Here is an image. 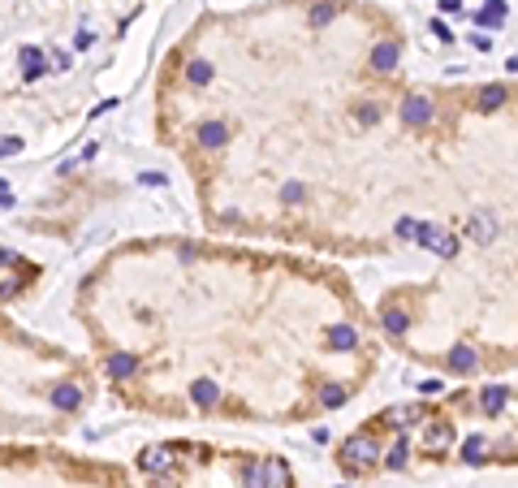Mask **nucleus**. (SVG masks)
<instances>
[{
    "label": "nucleus",
    "instance_id": "2eb2a0df",
    "mask_svg": "<svg viewBox=\"0 0 518 488\" xmlns=\"http://www.w3.org/2000/svg\"><path fill=\"white\" fill-rule=\"evenodd\" d=\"M190 398H194V406H216L221 402V385L199 381V385H190Z\"/></svg>",
    "mask_w": 518,
    "mask_h": 488
},
{
    "label": "nucleus",
    "instance_id": "4be33fe9",
    "mask_svg": "<svg viewBox=\"0 0 518 488\" xmlns=\"http://www.w3.org/2000/svg\"><path fill=\"white\" fill-rule=\"evenodd\" d=\"M109 372L117 376V381H121V376H134V354H113L109 359Z\"/></svg>",
    "mask_w": 518,
    "mask_h": 488
},
{
    "label": "nucleus",
    "instance_id": "423d86ee",
    "mask_svg": "<svg viewBox=\"0 0 518 488\" xmlns=\"http://www.w3.org/2000/svg\"><path fill=\"white\" fill-rule=\"evenodd\" d=\"M466 238L480 242V246H488V242L497 238V221H492V212H475L471 221H466Z\"/></svg>",
    "mask_w": 518,
    "mask_h": 488
},
{
    "label": "nucleus",
    "instance_id": "6ab92c4d",
    "mask_svg": "<svg viewBox=\"0 0 518 488\" xmlns=\"http://www.w3.org/2000/svg\"><path fill=\"white\" fill-rule=\"evenodd\" d=\"M333 18H337V5H333V0H320V5L311 9V26H329Z\"/></svg>",
    "mask_w": 518,
    "mask_h": 488
},
{
    "label": "nucleus",
    "instance_id": "2f4dec72",
    "mask_svg": "<svg viewBox=\"0 0 518 488\" xmlns=\"http://www.w3.org/2000/svg\"><path fill=\"white\" fill-rule=\"evenodd\" d=\"M432 35H436L441 43H449V26H445V22H432Z\"/></svg>",
    "mask_w": 518,
    "mask_h": 488
},
{
    "label": "nucleus",
    "instance_id": "473e14b6",
    "mask_svg": "<svg viewBox=\"0 0 518 488\" xmlns=\"http://www.w3.org/2000/svg\"><path fill=\"white\" fill-rule=\"evenodd\" d=\"M341 488H346V484H341Z\"/></svg>",
    "mask_w": 518,
    "mask_h": 488
},
{
    "label": "nucleus",
    "instance_id": "4468645a",
    "mask_svg": "<svg viewBox=\"0 0 518 488\" xmlns=\"http://www.w3.org/2000/svg\"><path fill=\"white\" fill-rule=\"evenodd\" d=\"M505 18H509L505 0H488V9H484V13H475V22H480V26H492V31H497V26H505Z\"/></svg>",
    "mask_w": 518,
    "mask_h": 488
},
{
    "label": "nucleus",
    "instance_id": "c756f323",
    "mask_svg": "<svg viewBox=\"0 0 518 488\" xmlns=\"http://www.w3.org/2000/svg\"><path fill=\"white\" fill-rule=\"evenodd\" d=\"M441 389H445V385H441V381H419V394H432V398H436V394H441Z\"/></svg>",
    "mask_w": 518,
    "mask_h": 488
},
{
    "label": "nucleus",
    "instance_id": "bb28decb",
    "mask_svg": "<svg viewBox=\"0 0 518 488\" xmlns=\"http://www.w3.org/2000/svg\"><path fill=\"white\" fill-rule=\"evenodd\" d=\"M354 117H358L363 126H376V121H380V108H376V104H363V108H358Z\"/></svg>",
    "mask_w": 518,
    "mask_h": 488
},
{
    "label": "nucleus",
    "instance_id": "393cba45",
    "mask_svg": "<svg viewBox=\"0 0 518 488\" xmlns=\"http://www.w3.org/2000/svg\"><path fill=\"white\" fill-rule=\"evenodd\" d=\"M22 65H26V78H39V74H43V61H39V52H35V48H26V52H22Z\"/></svg>",
    "mask_w": 518,
    "mask_h": 488
},
{
    "label": "nucleus",
    "instance_id": "f8f14e48",
    "mask_svg": "<svg viewBox=\"0 0 518 488\" xmlns=\"http://www.w3.org/2000/svg\"><path fill=\"white\" fill-rule=\"evenodd\" d=\"M449 367L466 376V372H475V367H480V354H475L471 346H453V350H449Z\"/></svg>",
    "mask_w": 518,
    "mask_h": 488
},
{
    "label": "nucleus",
    "instance_id": "dca6fc26",
    "mask_svg": "<svg viewBox=\"0 0 518 488\" xmlns=\"http://www.w3.org/2000/svg\"><path fill=\"white\" fill-rule=\"evenodd\" d=\"M385 423H389V428L419 423V406H393V411H385Z\"/></svg>",
    "mask_w": 518,
    "mask_h": 488
},
{
    "label": "nucleus",
    "instance_id": "a211bd4d",
    "mask_svg": "<svg viewBox=\"0 0 518 488\" xmlns=\"http://www.w3.org/2000/svg\"><path fill=\"white\" fill-rule=\"evenodd\" d=\"M385 329H389L393 337H402V333L410 329V320H406V311H402V307H389V311H385Z\"/></svg>",
    "mask_w": 518,
    "mask_h": 488
},
{
    "label": "nucleus",
    "instance_id": "39448f33",
    "mask_svg": "<svg viewBox=\"0 0 518 488\" xmlns=\"http://www.w3.org/2000/svg\"><path fill=\"white\" fill-rule=\"evenodd\" d=\"M424 445H428L432 454H449V450H453V428H449L445 419L428 423V428H424Z\"/></svg>",
    "mask_w": 518,
    "mask_h": 488
},
{
    "label": "nucleus",
    "instance_id": "412c9836",
    "mask_svg": "<svg viewBox=\"0 0 518 488\" xmlns=\"http://www.w3.org/2000/svg\"><path fill=\"white\" fill-rule=\"evenodd\" d=\"M186 78H190L194 87H207V82H212V65H207V61H190Z\"/></svg>",
    "mask_w": 518,
    "mask_h": 488
},
{
    "label": "nucleus",
    "instance_id": "f257e3e1",
    "mask_svg": "<svg viewBox=\"0 0 518 488\" xmlns=\"http://www.w3.org/2000/svg\"><path fill=\"white\" fill-rule=\"evenodd\" d=\"M380 445H376V437L372 432H354V437L341 445V467L350 471V475H358V471H368V467H376L380 462Z\"/></svg>",
    "mask_w": 518,
    "mask_h": 488
},
{
    "label": "nucleus",
    "instance_id": "9d476101",
    "mask_svg": "<svg viewBox=\"0 0 518 488\" xmlns=\"http://www.w3.org/2000/svg\"><path fill=\"white\" fill-rule=\"evenodd\" d=\"M505 402H509V389H505V385H484V394H480L484 415H501V411H505Z\"/></svg>",
    "mask_w": 518,
    "mask_h": 488
},
{
    "label": "nucleus",
    "instance_id": "5701e85b",
    "mask_svg": "<svg viewBox=\"0 0 518 488\" xmlns=\"http://www.w3.org/2000/svg\"><path fill=\"white\" fill-rule=\"evenodd\" d=\"M143 467H147L151 475L165 471V467H169V450H147V454H143Z\"/></svg>",
    "mask_w": 518,
    "mask_h": 488
},
{
    "label": "nucleus",
    "instance_id": "ddd939ff",
    "mask_svg": "<svg viewBox=\"0 0 518 488\" xmlns=\"http://www.w3.org/2000/svg\"><path fill=\"white\" fill-rule=\"evenodd\" d=\"M380 462H385L389 471H402V467L410 462V445H406V437H397V441L385 450V458H380Z\"/></svg>",
    "mask_w": 518,
    "mask_h": 488
},
{
    "label": "nucleus",
    "instance_id": "1a4fd4ad",
    "mask_svg": "<svg viewBox=\"0 0 518 488\" xmlns=\"http://www.w3.org/2000/svg\"><path fill=\"white\" fill-rule=\"evenodd\" d=\"M264 488H290V467L281 458H264Z\"/></svg>",
    "mask_w": 518,
    "mask_h": 488
},
{
    "label": "nucleus",
    "instance_id": "a878e982",
    "mask_svg": "<svg viewBox=\"0 0 518 488\" xmlns=\"http://www.w3.org/2000/svg\"><path fill=\"white\" fill-rule=\"evenodd\" d=\"M320 402H324V406H341V402H346V389H341V385H324V389H320Z\"/></svg>",
    "mask_w": 518,
    "mask_h": 488
},
{
    "label": "nucleus",
    "instance_id": "aec40b11",
    "mask_svg": "<svg viewBox=\"0 0 518 488\" xmlns=\"http://www.w3.org/2000/svg\"><path fill=\"white\" fill-rule=\"evenodd\" d=\"M238 475H242V488H264V467L259 462H246Z\"/></svg>",
    "mask_w": 518,
    "mask_h": 488
},
{
    "label": "nucleus",
    "instance_id": "b1692460",
    "mask_svg": "<svg viewBox=\"0 0 518 488\" xmlns=\"http://www.w3.org/2000/svg\"><path fill=\"white\" fill-rule=\"evenodd\" d=\"M78 398H82V394H78L74 385H61L57 394H52V402H57V406H65V411H74V406H78Z\"/></svg>",
    "mask_w": 518,
    "mask_h": 488
},
{
    "label": "nucleus",
    "instance_id": "7ed1b4c3",
    "mask_svg": "<svg viewBox=\"0 0 518 488\" xmlns=\"http://www.w3.org/2000/svg\"><path fill=\"white\" fill-rule=\"evenodd\" d=\"M397 61H402V39H380V43L372 48V70H376V74H393Z\"/></svg>",
    "mask_w": 518,
    "mask_h": 488
},
{
    "label": "nucleus",
    "instance_id": "f3484780",
    "mask_svg": "<svg viewBox=\"0 0 518 488\" xmlns=\"http://www.w3.org/2000/svg\"><path fill=\"white\" fill-rule=\"evenodd\" d=\"M484 450H488V441L480 437V432H475V437H466V445H462V462H484Z\"/></svg>",
    "mask_w": 518,
    "mask_h": 488
},
{
    "label": "nucleus",
    "instance_id": "f03ea898",
    "mask_svg": "<svg viewBox=\"0 0 518 488\" xmlns=\"http://www.w3.org/2000/svg\"><path fill=\"white\" fill-rule=\"evenodd\" d=\"M414 242H419V246H428V251H436L441 259H453V255H458V238L441 234L436 225H419V229H414Z\"/></svg>",
    "mask_w": 518,
    "mask_h": 488
},
{
    "label": "nucleus",
    "instance_id": "6e6552de",
    "mask_svg": "<svg viewBox=\"0 0 518 488\" xmlns=\"http://www.w3.org/2000/svg\"><path fill=\"white\" fill-rule=\"evenodd\" d=\"M505 99H509V91H505L501 82H488V87H480V91H475V108H480V113H497Z\"/></svg>",
    "mask_w": 518,
    "mask_h": 488
},
{
    "label": "nucleus",
    "instance_id": "20e7f679",
    "mask_svg": "<svg viewBox=\"0 0 518 488\" xmlns=\"http://www.w3.org/2000/svg\"><path fill=\"white\" fill-rule=\"evenodd\" d=\"M402 121H406V126H428V121H432V99L419 95V91L406 95V104H402Z\"/></svg>",
    "mask_w": 518,
    "mask_h": 488
},
{
    "label": "nucleus",
    "instance_id": "c85d7f7f",
    "mask_svg": "<svg viewBox=\"0 0 518 488\" xmlns=\"http://www.w3.org/2000/svg\"><path fill=\"white\" fill-rule=\"evenodd\" d=\"M414 229H419V225H414L410 216H402V221H397V238H414Z\"/></svg>",
    "mask_w": 518,
    "mask_h": 488
},
{
    "label": "nucleus",
    "instance_id": "9b49d317",
    "mask_svg": "<svg viewBox=\"0 0 518 488\" xmlns=\"http://www.w3.org/2000/svg\"><path fill=\"white\" fill-rule=\"evenodd\" d=\"M225 139H229L225 121H203V126H199V143H203L207 151H216V147H225Z\"/></svg>",
    "mask_w": 518,
    "mask_h": 488
},
{
    "label": "nucleus",
    "instance_id": "0eeeda50",
    "mask_svg": "<svg viewBox=\"0 0 518 488\" xmlns=\"http://www.w3.org/2000/svg\"><path fill=\"white\" fill-rule=\"evenodd\" d=\"M324 342H329V350H337V354H350V350H358V333L350 329V324H333V329L324 333Z\"/></svg>",
    "mask_w": 518,
    "mask_h": 488
},
{
    "label": "nucleus",
    "instance_id": "cd10ccee",
    "mask_svg": "<svg viewBox=\"0 0 518 488\" xmlns=\"http://www.w3.org/2000/svg\"><path fill=\"white\" fill-rule=\"evenodd\" d=\"M302 195H307V190H302L298 182H290V186L281 190V199H285V203H302Z\"/></svg>",
    "mask_w": 518,
    "mask_h": 488
},
{
    "label": "nucleus",
    "instance_id": "7c9ffc66",
    "mask_svg": "<svg viewBox=\"0 0 518 488\" xmlns=\"http://www.w3.org/2000/svg\"><path fill=\"white\" fill-rule=\"evenodd\" d=\"M441 13H462V0H436Z\"/></svg>",
    "mask_w": 518,
    "mask_h": 488
}]
</instances>
